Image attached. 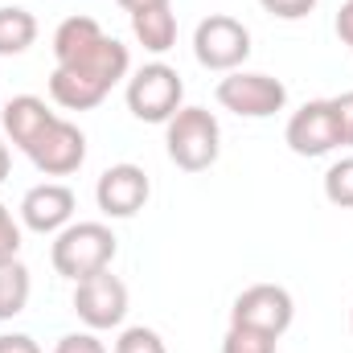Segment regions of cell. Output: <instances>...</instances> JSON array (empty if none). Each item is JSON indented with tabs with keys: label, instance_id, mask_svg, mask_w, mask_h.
<instances>
[{
	"label": "cell",
	"instance_id": "cell-1",
	"mask_svg": "<svg viewBox=\"0 0 353 353\" xmlns=\"http://www.w3.org/2000/svg\"><path fill=\"white\" fill-rule=\"evenodd\" d=\"M128 66H132L128 46L115 41V37H103L79 62L54 66V74H50V99L58 107H66V111H90V107H99L111 94V87L119 79H128Z\"/></svg>",
	"mask_w": 353,
	"mask_h": 353
},
{
	"label": "cell",
	"instance_id": "cell-2",
	"mask_svg": "<svg viewBox=\"0 0 353 353\" xmlns=\"http://www.w3.org/2000/svg\"><path fill=\"white\" fill-rule=\"evenodd\" d=\"M50 259H54V271L62 279L79 283V279H87L94 271L111 267V259H115V234L103 222H70L66 230H58Z\"/></svg>",
	"mask_w": 353,
	"mask_h": 353
},
{
	"label": "cell",
	"instance_id": "cell-3",
	"mask_svg": "<svg viewBox=\"0 0 353 353\" xmlns=\"http://www.w3.org/2000/svg\"><path fill=\"white\" fill-rule=\"evenodd\" d=\"M165 144H169V161L185 173H201L218 161L222 152V128L214 119V111L205 107H181L173 119L165 123Z\"/></svg>",
	"mask_w": 353,
	"mask_h": 353
},
{
	"label": "cell",
	"instance_id": "cell-4",
	"mask_svg": "<svg viewBox=\"0 0 353 353\" xmlns=\"http://www.w3.org/2000/svg\"><path fill=\"white\" fill-rule=\"evenodd\" d=\"M181 99H185V83L165 62H148L128 79V111L140 123H169L181 111Z\"/></svg>",
	"mask_w": 353,
	"mask_h": 353
},
{
	"label": "cell",
	"instance_id": "cell-5",
	"mask_svg": "<svg viewBox=\"0 0 353 353\" xmlns=\"http://www.w3.org/2000/svg\"><path fill=\"white\" fill-rule=\"evenodd\" d=\"M193 54L205 70H239L251 58V29L226 12H214L193 33Z\"/></svg>",
	"mask_w": 353,
	"mask_h": 353
},
{
	"label": "cell",
	"instance_id": "cell-6",
	"mask_svg": "<svg viewBox=\"0 0 353 353\" xmlns=\"http://www.w3.org/2000/svg\"><path fill=\"white\" fill-rule=\"evenodd\" d=\"M218 103L243 119H267L275 111H283L288 103V87L271 74H255V70H230L218 83Z\"/></svg>",
	"mask_w": 353,
	"mask_h": 353
},
{
	"label": "cell",
	"instance_id": "cell-7",
	"mask_svg": "<svg viewBox=\"0 0 353 353\" xmlns=\"http://www.w3.org/2000/svg\"><path fill=\"white\" fill-rule=\"evenodd\" d=\"M74 312H79V321L87 325L90 333L119 329L123 316H128V288H123V279L111 275V267L79 279L74 283Z\"/></svg>",
	"mask_w": 353,
	"mask_h": 353
},
{
	"label": "cell",
	"instance_id": "cell-8",
	"mask_svg": "<svg viewBox=\"0 0 353 353\" xmlns=\"http://www.w3.org/2000/svg\"><path fill=\"white\" fill-rule=\"evenodd\" d=\"M296 316V304H292V292L279 288V283H255L247 288L234 308H230V325H247V329H259L267 337H283L288 325Z\"/></svg>",
	"mask_w": 353,
	"mask_h": 353
},
{
	"label": "cell",
	"instance_id": "cell-9",
	"mask_svg": "<svg viewBox=\"0 0 353 353\" xmlns=\"http://www.w3.org/2000/svg\"><path fill=\"white\" fill-rule=\"evenodd\" d=\"M283 140H288V148H292L296 157H329L333 148H341V132H337L333 103H329V99L304 103V107L288 119Z\"/></svg>",
	"mask_w": 353,
	"mask_h": 353
},
{
	"label": "cell",
	"instance_id": "cell-10",
	"mask_svg": "<svg viewBox=\"0 0 353 353\" xmlns=\"http://www.w3.org/2000/svg\"><path fill=\"white\" fill-rule=\"evenodd\" d=\"M37 169L46 176H70L83 169V161H87V136L70 123V119H54L37 140H33V148L25 152Z\"/></svg>",
	"mask_w": 353,
	"mask_h": 353
},
{
	"label": "cell",
	"instance_id": "cell-11",
	"mask_svg": "<svg viewBox=\"0 0 353 353\" xmlns=\"http://www.w3.org/2000/svg\"><path fill=\"white\" fill-rule=\"evenodd\" d=\"M152 185H148V173L140 165H111L103 169L99 185H94V201L107 218H132L144 210Z\"/></svg>",
	"mask_w": 353,
	"mask_h": 353
},
{
	"label": "cell",
	"instance_id": "cell-12",
	"mask_svg": "<svg viewBox=\"0 0 353 353\" xmlns=\"http://www.w3.org/2000/svg\"><path fill=\"white\" fill-rule=\"evenodd\" d=\"M74 193L58 181H46V185H33L25 197H21V222L37 234H58L70 226L74 218Z\"/></svg>",
	"mask_w": 353,
	"mask_h": 353
},
{
	"label": "cell",
	"instance_id": "cell-13",
	"mask_svg": "<svg viewBox=\"0 0 353 353\" xmlns=\"http://www.w3.org/2000/svg\"><path fill=\"white\" fill-rule=\"evenodd\" d=\"M54 119H58V115L46 107V99H37V94H17V99H8L4 111H0V132H4L8 144H17L21 152H29L33 140H37Z\"/></svg>",
	"mask_w": 353,
	"mask_h": 353
},
{
	"label": "cell",
	"instance_id": "cell-14",
	"mask_svg": "<svg viewBox=\"0 0 353 353\" xmlns=\"http://www.w3.org/2000/svg\"><path fill=\"white\" fill-rule=\"evenodd\" d=\"M103 37H107V33L99 29L94 17H66V21L54 29V62H58V66L79 62V58H83L87 50H94Z\"/></svg>",
	"mask_w": 353,
	"mask_h": 353
},
{
	"label": "cell",
	"instance_id": "cell-15",
	"mask_svg": "<svg viewBox=\"0 0 353 353\" xmlns=\"http://www.w3.org/2000/svg\"><path fill=\"white\" fill-rule=\"evenodd\" d=\"M132 33L144 50L152 54H165L176 46V17L173 4H161V8H144V12H132Z\"/></svg>",
	"mask_w": 353,
	"mask_h": 353
},
{
	"label": "cell",
	"instance_id": "cell-16",
	"mask_svg": "<svg viewBox=\"0 0 353 353\" xmlns=\"http://www.w3.org/2000/svg\"><path fill=\"white\" fill-rule=\"evenodd\" d=\"M37 41V21L25 8H0V58H17Z\"/></svg>",
	"mask_w": 353,
	"mask_h": 353
},
{
	"label": "cell",
	"instance_id": "cell-17",
	"mask_svg": "<svg viewBox=\"0 0 353 353\" xmlns=\"http://www.w3.org/2000/svg\"><path fill=\"white\" fill-rule=\"evenodd\" d=\"M29 288H33V283H29V267L21 263V259L0 263V321H12V316L25 312Z\"/></svg>",
	"mask_w": 353,
	"mask_h": 353
},
{
	"label": "cell",
	"instance_id": "cell-18",
	"mask_svg": "<svg viewBox=\"0 0 353 353\" xmlns=\"http://www.w3.org/2000/svg\"><path fill=\"white\" fill-rule=\"evenodd\" d=\"M279 337H267L259 329H247V325H230L226 337H222V353H275Z\"/></svg>",
	"mask_w": 353,
	"mask_h": 353
},
{
	"label": "cell",
	"instance_id": "cell-19",
	"mask_svg": "<svg viewBox=\"0 0 353 353\" xmlns=\"http://www.w3.org/2000/svg\"><path fill=\"white\" fill-rule=\"evenodd\" d=\"M325 197L341 210H353V157L337 161L329 173H325Z\"/></svg>",
	"mask_w": 353,
	"mask_h": 353
},
{
	"label": "cell",
	"instance_id": "cell-20",
	"mask_svg": "<svg viewBox=\"0 0 353 353\" xmlns=\"http://www.w3.org/2000/svg\"><path fill=\"white\" fill-rule=\"evenodd\" d=\"M115 353H169V350H165V341H161V333H157V329L132 325V329H123V333H119Z\"/></svg>",
	"mask_w": 353,
	"mask_h": 353
},
{
	"label": "cell",
	"instance_id": "cell-21",
	"mask_svg": "<svg viewBox=\"0 0 353 353\" xmlns=\"http://www.w3.org/2000/svg\"><path fill=\"white\" fill-rule=\"evenodd\" d=\"M21 255V226H17V218L8 214V205L0 201V263H8V259H17Z\"/></svg>",
	"mask_w": 353,
	"mask_h": 353
},
{
	"label": "cell",
	"instance_id": "cell-22",
	"mask_svg": "<svg viewBox=\"0 0 353 353\" xmlns=\"http://www.w3.org/2000/svg\"><path fill=\"white\" fill-rule=\"evenodd\" d=\"M333 103V115H337V132H341V144L353 148V90L345 94H337V99H329Z\"/></svg>",
	"mask_w": 353,
	"mask_h": 353
},
{
	"label": "cell",
	"instance_id": "cell-23",
	"mask_svg": "<svg viewBox=\"0 0 353 353\" xmlns=\"http://www.w3.org/2000/svg\"><path fill=\"white\" fill-rule=\"evenodd\" d=\"M259 4L279 21H300V17H308L316 8V0H259Z\"/></svg>",
	"mask_w": 353,
	"mask_h": 353
},
{
	"label": "cell",
	"instance_id": "cell-24",
	"mask_svg": "<svg viewBox=\"0 0 353 353\" xmlns=\"http://www.w3.org/2000/svg\"><path fill=\"white\" fill-rule=\"evenodd\" d=\"M54 353H107V345L94 333H66V337H58Z\"/></svg>",
	"mask_w": 353,
	"mask_h": 353
},
{
	"label": "cell",
	"instance_id": "cell-25",
	"mask_svg": "<svg viewBox=\"0 0 353 353\" xmlns=\"http://www.w3.org/2000/svg\"><path fill=\"white\" fill-rule=\"evenodd\" d=\"M0 353H41V345L25 333H4L0 337Z\"/></svg>",
	"mask_w": 353,
	"mask_h": 353
},
{
	"label": "cell",
	"instance_id": "cell-26",
	"mask_svg": "<svg viewBox=\"0 0 353 353\" xmlns=\"http://www.w3.org/2000/svg\"><path fill=\"white\" fill-rule=\"evenodd\" d=\"M337 37L353 50V0H345V4H341V12H337Z\"/></svg>",
	"mask_w": 353,
	"mask_h": 353
},
{
	"label": "cell",
	"instance_id": "cell-27",
	"mask_svg": "<svg viewBox=\"0 0 353 353\" xmlns=\"http://www.w3.org/2000/svg\"><path fill=\"white\" fill-rule=\"evenodd\" d=\"M123 12H144V8H161V4H173V0H115Z\"/></svg>",
	"mask_w": 353,
	"mask_h": 353
},
{
	"label": "cell",
	"instance_id": "cell-28",
	"mask_svg": "<svg viewBox=\"0 0 353 353\" xmlns=\"http://www.w3.org/2000/svg\"><path fill=\"white\" fill-rule=\"evenodd\" d=\"M8 165H12V157H8V140H4V132H0V181L8 176Z\"/></svg>",
	"mask_w": 353,
	"mask_h": 353
},
{
	"label": "cell",
	"instance_id": "cell-29",
	"mask_svg": "<svg viewBox=\"0 0 353 353\" xmlns=\"http://www.w3.org/2000/svg\"><path fill=\"white\" fill-rule=\"evenodd\" d=\"M350 329H353V312H350Z\"/></svg>",
	"mask_w": 353,
	"mask_h": 353
}]
</instances>
